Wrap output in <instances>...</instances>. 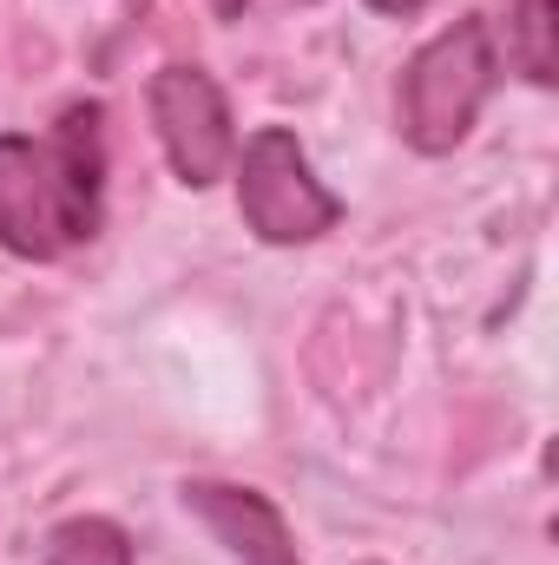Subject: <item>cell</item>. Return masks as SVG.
Instances as JSON below:
<instances>
[{"label": "cell", "instance_id": "1", "mask_svg": "<svg viewBox=\"0 0 559 565\" xmlns=\"http://www.w3.org/2000/svg\"><path fill=\"white\" fill-rule=\"evenodd\" d=\"M106 231V106H66L40 139L0 132V250L60 264Z\"/></svg>", "mask_w": 559, "mask_h": 565}, {"label": "cell", "instance_id": "2", "mask_svg": "<svg viewBox=\"0 0 559 565\" xmlns=\"http://www.w3.org/2000/svg\"><path fill=\"white\" fill-rule=\"evenodd\" d=\"M494 86H500L494 26L481 13H461L454 26H441L434 40H421L409 53L402 86H395V132L421 158H447L454 145H467Z\"/></svg>", "mask_w": 559, "mask_h": 565}, {"label": "cell", "instance_id": "3", "mask_svg": "<svg viewBox=\"0 0 559 565\" xmlns=\"http://www.w3.org/2000/svg\"><path fill=\"white\" fill-rule=\"evenodd\" d=\"M231 164H238V211L257 244L289 250V244H316L342 224V198L316 178L309 151L289 126H257Z\"/></svg>", "mask_w": 559, "mask_h": 565}, {"label": "cell", "instance_id": "4", "mask_svg": "<svg viewBox=\"0 0 559 565\" xmlns=\"http://www.w3.org/2000/svg\"><path fill=\"white\" fill-rule=\"evenodd\" d=\"M145 113H151V132L165 145V164L184 191H211L231 158H238V126H231V99L224 86L204 73V66H158L151 86H145Z\"/></svg>", "mask_w": 559, "mask_h": 565}, {"label": "cell", "instance_id": "5", "mask_svg": "<svg viewBox=\"0 0 559 565\" xmlns=\"http://www.w3.org/2000/svg\"><path fill=\"white\" fill-rule=\"evenodd\" d=\"M178 507L238 565H303L289 520L277 513V500L257 493V487H238V480H184L178 487Z\"/></svg>", "mask_w": 559, "mask_h": 565}, {"label": "cell", "instance_id": "6", "mask_svg": "<svg viewBox=\"0 0 559 565\" xmlns=\"http://www.w3.org/2000/svg\"><path fill=\"white\" fill-rule=\"evenodd\" d=\"M507 60L527 86L559 79V0H507Z\"/></svg>", "mask_w": 559, "mask_h": 565}, {"label": "cell", "instance_id": "7", "mask_svg": "<svg viewBox=\"0 0 559 565\" xmlns=\"http://www.w3.org/2000/svg\"><path fill=\"white\" fill-rule=\"evenodd\" d=\"M40 565H133V540L106 513H73V520L46 526Z\"/></svg>", "mask_w": 559, "mask_h": 565}, {"label": "cell", "instance_id": "8", "mask_svg": "<svg viewBox=\"0 0 559 565\" xmlns=\"http://www.w3.org/2000/svg\"><path fill=\"white\" fill-rule=\"evenodd\" d=\"M369 7H376V13H389V20H409V13L428 7V0H369Z\"/></svg>", "mask_w": 559, "mask_h": 565}, {"label": "cell", "instance_id": "9", "mask_svg": "<svg viewBox=\"0 0 559 565\" xmlns=\"http://www.w3.org/2000/svg\"><path fill=\"white\" fill-rule=\"evenodd\" d=\"M244 7H251V0H211V13H218V20H238Z\"/></svg>", "mask_w": 559, "mask_h": 565}]
</instances>
